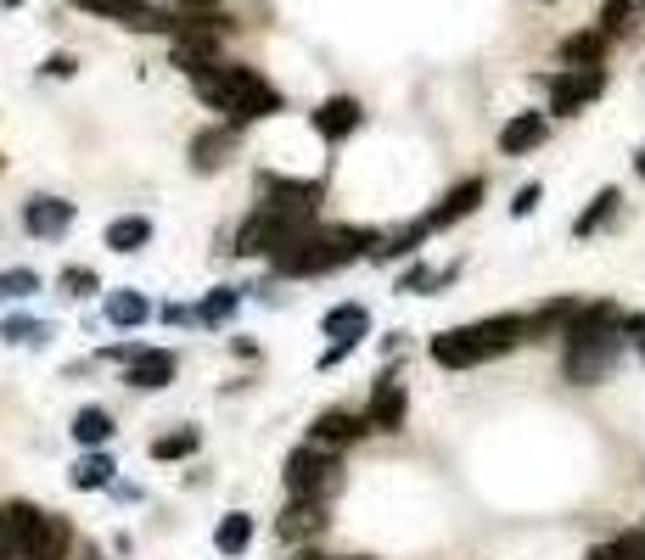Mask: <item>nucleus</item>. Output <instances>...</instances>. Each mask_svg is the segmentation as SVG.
<instances>
[{
    "label": "nucleus",
    "instance_id": "nucleus-1",
    "mask_svg": "<svg viewBox=\"0 0 645 560\" xmlns=\"http://www.w3.org/2000/svg\"><path fill=\"white\" fill-rule=\"evenodd\" d=\"M623 348H629V320L612 303L578 308V320L567 325V381H578V387L606 381V370L623 359Z\"/></svg>",
    "mask_w": 645,
    "mask_h": 560
},
{
    "label": "nucleus",
    "instance_id": "nucleus-2",
    "mask_svg": "<svg viewBox=\"0 0 645 560\" xmlns=\"http://www.w3.org/2000/svg\"><path fill=\"white\" fill-rule=\"evenodd\" d=\"M197 96L208 101L214 112H225L230 124H253V118H270V112H281L275 84L264 79L258 68H236V62H219L214 73H202V79H197Z\"/></svg>",
    "mask_w": 645,
    "mask_h": 560
},
{
    "label": "nucleus",
    "instance_id": "nucleus-3",
    "mask_svg": "<svg viewBox=\"0 0 645 560\" xmlns=\"http://www.w3.org/2000/svg\"><path fill=\"white\" fill-rule=\"evenodd\" d=\"M528 336H533V325L522 320V314H500V320H477V325L432 336V359L444 364V370H472V364H483V359L511 353L516 342H528Z\"/></svg>",
    "mask_w": 645,
    "mask_h": 560
},
{
    "label": "nucleus",
    "instance_id": "nucleus-4",
    "mask_svg": "<svg viewBox=\"0 0 645 560\" xmlns=\"http://www.w3.org/2000/svg\"><path fill=\"white\" fill-rule=\"evenodd\" d=\"M371 241H376L371 230H303V236L275 258V269H281V275H326V269L354 264V258L376 252Z\"/></svg>",
    "mask_w": 645,
    "mask_h": 560
},
{
    "label": "nucleus",
    "instance_id": "nucleus-5",
    "mask_svg": "<svg viewBox=\"0 0 645 560\" xmlns=\"http://www.w3.org/2000/svg\"><path fill=\"white\" fill-rule=\"evenodd\" d=\"M287 488H292V499H331V493L343 488V465H337V454H331V448H320V443L292 448Z\"/></svg>",
    "mask_w": 645,
    "mask_h": 560
},
{
    "label": "nucleus",
    "instance_id": "nucleus-6",
    "mask_svg": "<svg viewBox=\"0 0 645 560\" xmlns=\"http://www.w3.org/2000/svg\"><path fill=\"white\" fill-rule=\"evenodd\" d=\"M298 236H303V219H298V213L264 208V213H253V219L242 224V241H236V252H247V258H281V252H287Z\"/></svg>",
    "mask_w": 645,
    "mask_h": 560
},
{
    "label": "nucleus",
    "instance_id": "nucleus-7",
    "mask_svg": "<svg viewBox=\"0 0 645 560\" xmlns=\"http://www.w3.org/2000/svg\"><path fill=\"white\" fill-rule=\"evenodd\" d=\"M45 532V510L34 504H0V560H29Z\"/></svg>",
    "mask_w": 645,
    "mask_h": 560
},
{
    "label": "nucleus",
    "instance_id": "nucleus-8",
    "mask_svg": "<svg viewBox=\"0 0 645 560\" xmlns=\"http://www.w3.org/2000/svg\"><path fill=\"white\" fill-rule=\"evenodd\" d=\"M79 12H96L107 23H124V28H141V34H163L169 28V12H158L152 0H73Z\"/></svg>",
    "mask_w": 645,
    "mask_h": 560
},
{
    "label": "nucleus",
    "instance_id": "nucleus-9",
    "mask_svg": "<svg viewBox=\"0 0 645 560\" xmlns=\"http://www.w3.org/2000/svg\"><path fill=\"white\" fill-rule=\"evenodd\" d=\"M601 68H567L550 79V112H561V118H573L578 107H589V101L601 96Z\"/></svg>",
    "mask_w": 645,
    "mask_h": 560
},
{
    "label": "nucleus",
    "instance_id": "nucleus-10",
    "mask_svg": "<svg viewBox=\"0 0 645 560\" xmlns=\"http://www.w3.org/2000/svg\"><path fill=\"white\" fill-rule=\"evenodd\" d=\"M365 331H371V314H365V303H337V308H331V314H326V336H337V342H331L326 364H337L343 353H354Z\"/></svg>",
    "mask_w": 645,
    "mask_h": 560
},
{
    "label": "nucleus",
    "instance_id": "nucleus-11",
    "mask_svg": "<svg viewBox=\"0 0 645 560\" xmlns=\"http://www.w3.org/2000/svg\"><path fill=\"white\" fill-rule=\"evenodd\" d=\"M264 208H281V213H298V219H309V213L320 208V185L315 180H281V174H264Z\"/></svg>",
    "mask_w": 645,
    "mask_h": 560
},
{
    "label": "nucleus",
    "instance_id": "nucleus-12",
    "mask_svg": "<svg viewBox=\"0 0 645 560\" xmlns=\"http://www.w3.org/2000/svg\"><path fill=\"white\" fill-rule=\"evenodd\" d=\"M365 432H371V420H365V415H348V409H326V415L309 426V443H320V448H343V443H359Z\"/></svg>",
    "mask_w": 645,
    "mask_h": 560
},
{
    "label": "nucleus",
    "instance_id": "nucleus-13",
    "mask_svg": "<svg viewBox=\"0 0 645 560\" xmlns=\"http://www.w3.org/2000/svg\"><path fill=\"white\" fill-rule=\"evenodd\" d=\"M23 224H29V236H62L73 224V202H62V196H29Z\"/></svg>",
    "mask_w": 645,
    "mask_h": 560
},
{
    "label": "nucleus",
    "instance_id": "nucleus-14",
    "mask_svg": "<svg viewBox=\"0 0 645 560\" xmlns=\"http://www.w3.org/2000/svg\"><path fill=\"white\" fill-rule=\"evenodd\" d=\"M365 420H371V432H399V426H404V387H399L393 376H382V381H376Z\"/></svg>",
    "mask_w": 645,
    "mask_h": 560
},
{
    "label": "nucleus",
    "instance_id": "nucleus-15",
    "mask_svg": "<svg viewBox=\"0 0 645 560\" xmlns=\"http://www.w3.org/2000/svg\"><path fill=\"white\" fill-rule=\"evenodd\" d=\"M477 202H483V180H460L455 191L444 196V202H438V208L427 213V230H444V224H455V219H466V213L477 208Z\"/></svg>",
    "mask_w": 645,
    "mask_h": 560
},
{
    "label": "nucleus",
    "instance_id": "nucleus-16",
    "mask_svg": "<svg viewBox=\"0 0 645 560\" xmlns=\"http://www.w3.org/2000/svg\"><path fill=\"white\" fill-rule=\"evenodd\" d=\"M315 129H320V135H326V140H343V135H354V129H359V101H354V96H331L326 107L315 112Z\"/></svg>",
    "mask_w": 645,
    "mask_h": 560
},
{
    "label": "nucleus",
    "instance_id": "nucleus-17",
    "mask_svg": "<svg viewBox=\"0 0 645 560\" xmlns=\"http://www.w3.org/2000/svg\"><path fill=\"white\" fill-rule=\"evenodd\" d=\"M539 140H545V118H539V112H522V118H511V124L500 129V152L522 157V152H533Z\"/></svg>",
    "mask_w": 645,
    "mask_h": 560
},
{
    "label": "nucleus",
    "instance_id": "nucleus-18",
    "mask_svg": "<svg viewBox=\"0 0 645 560\" xmlns=\"http://www.w3.org/2000/svg\"><path fill=\"white\" fill-rule=\"evenodd\" d=\"M174 370H180V364H174L169 348H146L141 359L129 364V381H135V387H169Z\"/></svg>",
    "mask_w": 645,
    "mask_h": 560
},
{
    "label": "nucleus",
    "instance_id": "nucleus-19",
    "mask_svg": "<svg viewBox=\"0 0 645 560\" xmlns=\"http://www.w3.org/2000/svg\"><path fill=\"white\" fill-rule=\"evenodd\" d=\"M107 437H113V415H107V409L90 404V409L73 415V443H79V448H101Z\"/></svg>",
    "mask_w": 645,
    "mask_h": 560
},
{
    "label": "nucleus",
    "instance_id": "nucleus-20",
    "mask_svg": "<svg viewBox=\"0 0 645 560\" xmlns=\"http://www.w3.org/2000/svg\"><path fill=\"white\" fill-rule=\"evenodd\" d=\"M247 544H253V516H247V510H230L214 532V549L219 555H242Z\"/></svg>",
    "mask_w": 645,
    "mask_h": 560
},
{
    "label": "nucleus",
    "instance_id": "nucleus-21",
    "mask_svg": "<svg viewBox=\"0 0 645 560\" xmlns=\"http://www.w3.org/2000/svg\"><path fill=\"white\" fill-rule=\"evenodd\" d=\"M326 527V510H320V499H292V510L281 516V532L287 538H309V532Z\"/></svg>",
    "mask_w": 645,
    "mask_h": 560
},
{
    "label": "nucleus",
    "instance_id": "nucleus-22",
    "mask_svg": "<svg viewBox=\"0 0 645 560\" xmlns=\"http://www.w3.org/2000/svg\"><path fill=\"white\" fill-rule=\"evenodd\" d=\"M146 241H152V224L146 219H113L107 224V247L113 252H141Z\"/></svg>",
    "mask_w": 645,
    "mask_h": 560
},
{
    "label": "nucleus",
    "instance_id": "nucleus-23",
    "mask_svg": "<svg viewBox=\"0 0 645 560\" xmlns=\"http://www.w3.org/2000/svg\"><path fill=\"white\" fill-rule=\"evenodd\" d=\"M146 314H152V308H146V297H141V292H113V297H107V320L124 325V331H135V325H141Z\"/></svg>",
    "mask_w": 645,
    "mask_h": 560
},
{
    "label": "nucleus",
    "instance_id": "nucleus-24",
    "mask_svg": "<svg viewBox=\"0 0 645 560\" xmlns=\"http://www.w3.org/2000/svg\"><path fill=\"white\" fill-rule=\"evenodd\" d=\"M62 555H68V521L45 516V532H40V544H34L29 560H62Z\"/></svg>",
    "mask_w": 645,
    "mask_h": 560
},
{
    "label": "nucleus",
    "instance_id": "nucleus-25",
    "mask_svg": "<svg viewBox=\"0 0 645 560\" xmlns=\"http://www.w3.org/2000/svg\"><path fill=\"white\" fill-rule=\"evenodd\" d=\"M107 482H113V460L107 454H85L73 465V488H107Z\"/></svg>",
    "mask_w": 645,
    "mask_h": 560
},
{
    "label": "nucleus",
    "instance_id": "nucleus-26",
    "mask_svg": "<svg viewBox=\"0 0 645 560\" xmlns=\"http://www.w3.org/2000/svg\"><path fill=\"white\" fill-rule=\"evenodd\" d=\"M236 303H242V297L230 292V286H219V292H208V297H202L197 320H202V325H219V320H230V314H236Z\"/></svg>",
    "mask_w": 645,
    "mask_h": 560
},
{
    "label": "nucleus",
    "instance_id": "nucleus-27",
    "mask_svg": "<svg viewBox=\"0 0 645 560\" xmlns=\"http://www.w3.org/2000/svg\"><path fill=\"white\" fill-rule=\"evenodd\" d=\"M601 34H573V40L561 45V56H567V62H578V68H595V62H601Z\"/></svg>",
    "mask_w": 645,
    "mask_h": 560
},
{
    "label": "nucleus",
    "instance_id": "nucleus-28",
    "mask_svg": "<svg viewBox=\"0 0 645 560\" xmlns=\"http://www.w3.org/2000/svg\"><path fill=\"white\" fill-rule=\"evenodd\" d=\"M617 202H623V196H617V191H601V196H595V208H589L584 219L573 224V230H578V236H595V230H601V224L617 213Z\"/></svg>",
    "mask_w": 645,
    "mask_h": 560
},
{
    "label": "nucleus",
    "instance_id": "nucleus-29",
    "mask_svg": "<svg viewBox=\"0 0 645 560\" xmlns=\"http://www.w3.org/2000/svg\"><path fill=\"white\" fill-rule=\"evenodd\" d=\"M0 336H6V342H34V348H40V342H51V325H45V320H23V314H17V320L0 325Z\"/></svg>",
    "mask_w": 645,
    "mask_h": 560
},
{
    "label": "nucleus",
    "instance_id": "nucleus-30",
    "mask_svg": "<svg viewBox=\"0 0 645 560\" xmlns=\"http://www.w3.org/2000/svg\"><path fill=\"white\" fill-rule=\"evenodd\" d=\"M191 448H197V432H169L152 443V460H186Z\"/></svg>",
    "mask_w": 645,
    "mask_h": 560
},
{
    "label": "nucleus",
    "instance_id": "nucleus-31",
    "mask_svg": "<svg viewBox=\"0 0 645 560\" xmlns=\"http://www.w3.org/2000/svg\"><path fill=\"white\" fill-rule=\"evenodd\" d=\"M29 292H40L34 269H0V297H29Z\"/></svg>",
    "mask_w": 645,
    "mask_h": 560
},
{
    "label": "nucleus",
    "instance_id": "nucleus-32",
    "mask_svg": "<svg viewBox=\"0 0 645 560\" xmlns=\"http://www.w3.org/2000/svg\"><path fill=\"white\" fill-rule=\"evenodd\" d=\"M225 146H230V129H225V135H197V146H191V152H197V168L225 163Z\"/></svg>",
    "mask_w": 645,
    "mask_h": 560
},
{
    "label": "nucleus",
    "instance_id": "nucleus-33",
    "mask_svg": "<svg viewBox=\"0 0 645 560\" xmlns=\"http://www.w3.org/2000/svg\"><path fill=\"white\" fill-rule=\"evenodd\" d=\"M606 555H612V560H645V527L612 538V544H606Z\"/></svg>",
    "mask_w": 645,
    "mask_h": 560
},
{
    "label": "nucleus",
    "instance_id": "nucleus-34",
    "mask_svg": "<svg viewBox=\"0 0 645 560\" xmlns=\"http://www.w3.org/2000/svg\"><path fill=\"white\" fill-rule=\"evenodd\" d=\"M62 286H68L73 297H90V292H96V275H90V269H68V275H62Z\"/></svg>",
    "mask_w": 645,
    "mask_h": 560
},
{
    "label": "nucleus",
    "instance_id": "nucleus-35",
    "mask_svg": "<svg viewBox=\"0 0 645 560\" xmlns=\"http://www.w3.org/2000/svg\"><path fill=\"white\" fill-rule=\"evenodd\" d=\"M539 196H545L539 185H522V191H516V202H511V213H516V219H522V213H533V208H539Z\"/></svg>",
    "mask_w": 645,
    "mask_h": 560
},
{
    "label": "nucleus",
    "instance_id": "nucleus-36",
    "mask_svg": "<svg viewBox=\"0 0 645 560\" xmlns=\"http://www.w3.org/2000/svg\"><path fill=\"white\" fill-rule=\"evenodd\" d=\"M623 17H629V0H612V6H606V34H617Z\"/></svg>",
    "mask_w": 645,
    "mask_h": 560
},
{
    "label": "nucleus",
    "instance_id": "nucleus-37",
    "mask_svg": "<svg viewBox=\"0 0 645 560\" xmlns=\"http://www.w3.org/2000/svg\"><path fill=\"white\" fill-rule=\"evenodd\" d=\"M629 342L640 348V359H645V320H629Z\"/></svg>",
    "mask_w": 645,
    "mask_h": 560
},
{
    "label": "nucleus",
    "instance_id": "nucleus-38",
    "mask_svg": "<svg viewBox=\"0 0 645 560\" xmlns=\"http://www.w3.org/2000/svg\"><path fill=\"white\" fill-rule=\"evenodd\" d=\"M634 168H640V180H645V146H640V152H634Z\"/></svg>",
    "mask_w": 645,
    "mask_h": 560
},
{
    "label": "nucleus",
    "instance_id": "nucleus-39",
    "mask_svg": "<svg viewBox=\"0 0 645 560\" xmlns=\"http://www.w3.org/2000/svg\"><path fill=\"white\" fill-rule=\"evenodd\" d=\"M298 560H331V555H298ZM354 560H365V555H354Z\"/></svg>",
    "mask_w": 645,
    "mask_h": 560
},
{
    "label": "nucleus",
    "instance_id": "nucleus-40",
    "mask_svg": "<svg viewBox=\"0 0 645 560\" xmlns=\"http://www.w3.org/2000/svg\"><path fill=\"white\" fill-rule=\"evenodd\" d=\"M589 560H612V555H606V549H595V555H589Z\"/></svg>",
    "mask_w": 645,
    "mask_h": 560
},
{
    "label": "nucleus",
    "instance_id": "nucleus-41",
    "mask_svg": "<svg viewBox=\"0 0 645 560\" xmlns=\"http://www.w3.org/2000/svg\"><path fill=\"white\" fill-rule=\"evenodd\" d=\"M0 6H6V12H12V6H23V0H0Z\"/></svg>",
    "mask_w": 645,
    "mask_h": 560
}]
</instances>
